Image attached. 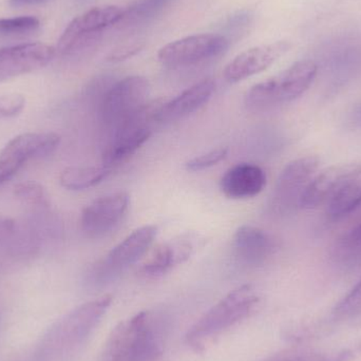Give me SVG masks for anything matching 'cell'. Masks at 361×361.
Returning a JSON list of instances; mask_svg holds the SVG:
<instances>
[{
    "instance_id": "3",
    "label": "cell",
    "mask_w": 361,
    "mask_h": 361,
    "mask_svg": "<svg viewBox=\"0 0 361 361\" xmlns=\"http://www.w3.org/2000/svg\"><path fill=\"white\" fill-rule=\"evenodd\" d=\"M317 72L314 61H297L277 75L252 86L244 99L246 108L252 112L264 111L295 101L309 90Z\"/></svg>"
},
{
    "instance_id": "17",
    "label": "cell",
    "mask_w": 361,
    "mask_h": 361,
    "mask_svg": "<svg viewBox=\"0 0 361 361\" xmlns=\"http://www.w3.org/2000/svg\"><path fill=\"white\" fill-rule=\"evenodd\" d=\"M233 252L240 262L250 267L264 264L275 254L276 242L258 227L242 225L233 235Z\"/></svg>"
},
{
    "instance_id": "12",
    "label": "cell",
    "mask_w": 361,
    "mask_h": 361,
    "mask_svg": "<svg viewBox=\"0 0 361 361\" xmlns=\"http://www.w3.org/2000/svg\"><path fill=\"white\" fill-rule=\"evenodd\" d=\"M55 54L56 49L42 42L0 48V82L46 67Z\"/></svg>"
},
{
    "instance_id": "23",
    "label": "cell",
    "mask_w": 361,
    "mask_h": 361,
    "mask_svg": "<svg viewBox=\"0 0 361 361\" xmlns=\"http://www.w3.org/2000/svg\"><path fill=\"white\" fill-rule=\"evenodd\" d=\"M169 0H140L128 10H125L121 23H130L145 20L160 12Z\"/></svg>"
},
{
    "instance_id": "13",
    "label": "cell",
    "mask_w": 361,
    "mask_h": 361,
    "mask_svg": "<svg viewBox=\"0 0 361 361\" xmlns=\"http://www.w3.org/2000/svg\"><path fill=\"white\" fill-rule=\"evenodd\" d=\"M361 176V165L339 164L329 167L317 173L305 189L299 208L315 209L328 202L350 183Z\"/></svg>"
},
{
    "instance_id": "27",
    "label": "cell",
    "mask_w": 361,
    "mask_h": 361,
    "mask_svg": "<svg viewBox=\"0 0 361 361\" xmlns=\"http://www.w3.org/2000/svg\"><path fill=\"white\" fill-rule=\"evenodd\" d=\"M25 107V97L19 93L0 95V120L15 118Z\"/></svg>"
},
{
    "instance_id": "20",
    "label": "cell",
    "mask_w": 361,
    "mask_h": 361,
    "mask_svg": "<svg viewBox=\"0 0 361 361\" xmlns=\"http://www.w3.org/2000/svg\"><path fill=\"white\" fill-rule=\"evenodd\" d=\"M332 258L335 262L345 267L361 264V222L335 243Z\"/></svg>"
},
{
    "instance_id": "14",
    "label": "cell",
    "mask_w": 361,
    "mask_h": 361,
    "mask_svg": "<svg viewBox=\"0 0 361 361\" xmlns=\"http://www.w3.org/2000/svg\"><path fill=\"white\" fill-rule=\"evenodd\" d=\"M290 47L292 44L288 42H276L248 49L227 63L223 75L231 84L242 82L269 69Z\"/></svg>"
},
{
    "instance_id": "32",
    "label": "cell",
    "mask_w": 361,
    "mask_h": 361,
    "mask_svg": "<svg viewBox=\"0 0 361 361\" xmlns=\"http://www.w3.org/2000/svg\"><path fill=\"white\" fill-rule=\"evenodd\" d=\"M350 356H351V352L345 351L343 352V353H341V355L338 356V357L335 358V360L331 361H349Z\"/></svg>"
},
{
    "instance_id": "18",
    "label": "cell",
    "mask_w": 361,
    "mask_h": 361,
    "mask_svg": "<svg viewBox=\"0 0 361 361\" xmlns=\"http://www.w3.org/2000/svg\"><path fill=\"white\" fill-rule=\"evenodd\" d=\"M265 185L267 175L260 166L252 163H240L224 173L220 188L229 199L242 200L256 197Z\"/></svg>"
},
{
    "instance_id": "4",
    "label": "cell",
    "mask_w": 361,
    "mask_h": 361,
    "mask_svg": "<svg viewBox=\"0 0 361 361\" xmlns=\"http://www.w3.org/2000/svg\"><path fill=\"white\" fill-rule=\"evenodd\" d=\"M149 93V82L144 76H127L118 80L104 94L102 118L108 126L118 128L148 105Z\"/></svg>"
},
{
    "instance_id": "22",
    "label": "cell",
    "mask_w": 361,
    "mask_h": 361,
    "mask_svg": "<svg viewBox=\"0 0 361 361\" xmlns=\"http://www.w3.org/2000/svg\"><path fill=\"white\" fill-rule=\"evenodd\" d=\"M337 319H351L361 316V278L333 310Z\"/></svg>"
},
{
    "instance_id": "30",
    "label": "cell",
    "mask_w": 361,
    "mask_h": 361,
    "mask_svg": "<svg viewBox=\"0 0 361 361\" xmlns=\"http://www.w3.org/2000/svg\"><path fill=\"white\" fill-rule=\"evenodd\" d=\"M44 0H10L11 6H33V4H40Z\"/></svg>"
},
{
    "instance_id": "31",
    "label": "cell",
    "mask_w": 361,
    "mask_h": 361,
    "mask_svg": "<svg viewBox=\"0 0 361 361\" xmlns=\"http://www.w3.org/2000/svg\"><path fill=\"white\" fill-rule=\"evenodd\" d=\"M353 120L355 124L361 126V105L356 108L355 111L353 114Z\"/></svg>"
},
{
    "instance_id": "21",
    "label": "cell",
    "mask_w": 361,
    "mask_h": 361,
    "mask_svg": "<svg viewBox=\"0 0 361 361\" xmlns=\"http://www.w3.org/2000/svg\"><path fill=\"white\" fill-rule=\"evenodd\" d=\"M361 205V183H350L341 188L326 204V214L332 219H341L352 214Z\"/></svg>"
},
{
    "instance_id": "2",
    "label": "cell",
    "mask_w": 361,
    "mask_h": 361,
    "mask_svg": "<svg viewBox=\"0 0 361 361\" xmlns=\"http://www.w3.org/2000/svg\"><path fill=\"white\" fill-rule=\"evenodd\" d=\"M256 290L250 284L239 286L210 307L186 334V341L200 348L245 319L258 303Z\"/></svg>"
},
{
    "instance_id": "1",
    "label": "cell",
    "mask_w": 361,
    "mask_h": 361,
    "mask_svg": "<svg viewBox=\"0 0 361 361\" xmlns=\"http://www.w3.org/2000/svg\"><path fill=\"white\" fill-rule=\"evenodd\" d=\"M164 343L162 322L144 311L123 320L106 343L103 361H154Z\"/></svg>"
},
{
    "instance_id": "7",
    "label": "cell",
    "mask_w": 361,
    "mask_h": 361,
    "mask_svg": "<svg viewBox=\"0 0 361 361\" xmlns=\"http://www.w3.org/2000/svg\"><path fill=\"white\" fill-rule=\"evenodd\" d=\"M156 105L148 103L137 116L116 129L114 139L108 144L102 156L104 166L114 169L126 162L150 139L152 135L150 122H154Z\"/></svg>"
},
{
    "instance_id": "11",
    "label": "cell",
    "mask_w": 361,
    "mask_h": 361,
    "mask_svg": "<svg viewBox=\"0 0 361 361\" xmlns=\"http://www.w3.org/2000/svg\"><path fill=\"white\" fill-rule=\"evenodd\" d=\"M129 207V195L116 191L89 204L82 212L80 228L87 238L101 239L116 231Z\"/></svg>"
},
{
    "instance_id": "29",
    "label": "cell",
    "mask_w": 361,
    "mask_h": 361,
    "mask_svg": "<svg viewBox=\"0 0 361 361\" xmlns=\"http://www.w3.org/2000/svg\"><path fill=\"white\" fill-rule=\"evenodd\" d=\"M15 231V222L11 218L0 214V241L8 239Z\"/></svg>"
},
{
    "instance_id": "9",
    "label": "cell",
    "mask_w": 361,
    "mask_h": 361,
    "mask_svg": "<svg viewBox=\"0 0 361 361\" xmlns=\"http://www.w3.org/2000/svg\"><path fill=\"white\" fill-rule=\"evenodd\" d=\"M157 225H144L127 235L116 247L112 248L107 258L92 271L93 283H105L122 269L137 263L148 252L157 235Z\"/></svg>"
},
{
    "instance_id": "19",
    "label": "cell",
    "mask_w": 361,
    "mask_h": 361,
    "mask_svg": "<svg viewBox=\"0 0 361 361\" xmlns=\"http://www.w3.org/2000/svg\"><path fill=\"white\" fill-rule=\"evenodd\" d=\"M112 169L104 166L69 167L59 177V182L68 190H85L107 179Z\"/></svg>"
},
{
    "instance_id": "10",
    "label": "cell",
    "mask_w": 361,
    "mask_h": 361,
    "mask_svg": "<svg viewBox=\"0 0 361 361\" xmlns=\"http://www.w3.org/2000/svg\"><path fill=\"white\" fill-rule=\"evenodd\" d=\"M124 13L125 10L118 6H97L87 11L66 27L57 42V52L69 55L80 50L93 36L110 25L120 23Z\"/></svg>"
},
{
    "instance_id": "8",
    "label": "cell",
    "mask_w": 361,
    "mask_h": 361,
    "mask_svg": "<svg viewBox=\"0 0 361 361\" xmlns=\"http://www.w3.org/2000/svg\"><path fill=\"white\" fill-rule=\"evenodd\" d=\"M320 160L316 156L301 157L288 163L280 173L273 195V208L286 214L299 207L310 183L317 175Z\"/></svg>"
},
{
    "instance_id": "33",
    "label": "cell",
    "mask_w": 361,
    "mask_h": 361,
    "mask_svg": "<svg viewBox=\"0 0 361 361\" xmlns=\"http://www.w3.org/2000/svg\"><path fill=\"white\" fill-rule=\"evenodd\" d=\"M269 361H300V360H290V358H276V360H269Z\"/></svg>"
},
{
    "instance_id": "34",
    "label": "cell",
    "mask_w": 361,
    "mask_h": 361,
    "mask_svg": "<svg viewBox=\"0 0 361 361\" xmlns=\"http://www.w3.org/2000/svg\"><path fill=\"white\" fill-rule=\"evenodd\" d=\"M80 2H82V4H85V2L90 1V0H78Z\"/></svg>"
},
{
    "instance_id": "26",
    "label": "cell",
    "mask_w": 361,
    "mask_h": 361,
    "mask_svg": "<svg viewBox=\"0 0 361 361\" xmlns=\"http://www.w3.org/2000/svg\"><path fill=\"white\" fill-rule=\"evenodd\" d=\"M228 154V149L225 147L216 148L210 150L201 156L195 157L191 160L187 161L185 164V169L191 173H197V171H205L210 167L216 166L219 163L222 162Z\"/></svg>"
},
{
    "instance_id": "24",
    "label": "cell",
    "mask_w": 361,
    "mask_h": 361,
    "mask_svg": "<svg viewBox=\"0 0 361 361\" xmlns=\"http://www.w3.org/2000/svg\"><path fill=\"white\" fill-rule=\"evenodd\" d=\"M14 195L17 199L29 205L49 206V197L46 190L36 182L19 183L15 186Z\"/></svg>"
},
{
    "instance_id": "6",
    "label": "cell",
    "mask_w": 361,
    "mask_h": 361,
    "mask_svg": "<svg viewBox=\"0 0 361 361\" xmlns=\"http://www.w3.org/2000/svg\"><path fill=\"white\" fill-rule=\"evenodd\" d=\"M229 44L228 37L223 34H195L162 47L158 59L169 67L193 65L220 56L228 49Z\"/></svg>"
},
{
    "instance_id": "28",
    "label": "cell",
    "mask_w": 361,
    "mask_h": 361,
    "mask_svg": "<svg viewBox=\"0 0 361 361\" xmlns=\"http://www.w3.org/2000/svg\"><path fill=\"white\" fill-rule=\"evenodd\" d=\"M144 47H145V44L143 42H133V44L118 47L110 53L107 59L108 61H110V63H121V61H127V59H131L137 53L141 52Z\"/></svg>"
},
{
    "instance_id": "15",
    "label": "cell",
    "mask_w": 361,
    "mask_h": 361,
    "mask_svg": "<svg viewBox=\"0 0 361 361\" xmlns=\"http://www.w3.org/2000/svg\"><path fill=\"white\" fill-rule=\"evenodd\" d=\"M200 242L199 235L185 233L160 244L143 263L140 274L146 278H158L169 273L190 259L199 247Z\"/></svg>"
},
{
    "instance_id": "16",
    "label": "cell",
    "mask_w": 361,
    "mask_h": 361,
    "mask_svg": "<svg viewBox=\"0 0 361 361\" xmlns=\"http://www.w3.org/2000/svg\"><path fill=\"white\" fill-rule=\"evenodd\" d=\"M216 84L210 78L201 80L171 101L159 104L154 110V123H171L186 118L203 107L214 94Z\"/></svg>"
},
{
    "instance_id": "5",
    "label": "cell",
    "mask_w": 361,
    "mask_h": 361,
    "mask_svg": "<svg viewBox=\"0 0 361 361\" xmlns=\"http://www.w3.org/2000/svg\"><path fill=\"white\" fill-rule=\"evenodd\" d=\"M61 143L53 133H23L11 140L0 152V187L8 182L32 159L52 154Z\"/></svg>"
},
{
    "instance_id": "25",
    "label": "cell",
    "mask_w": 361,
    "mask_h": 361,
    "mask_svg": "<svg viewBox=\"0 0 361 361\" xmlns=\"http://www.w3.org/2000/svg\"><path fill=\"white\" fill-rule=\"evenodd\" d=\"M40 27L39 19L34 16L13 17L0 19V35H18L36 31Z\"/></svg>"
}]
</instances>
